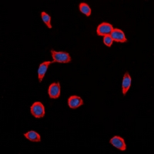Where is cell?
Instances as JSON below:
<instances>
[{"mask_svg":"<svg viewBox=\"0 0 154 154\" xmlns=\"http://www.w3.org/2000/svg\"><path fill=\"white\" fill-rule=\"evenodd\" d=\"M51 55L55 63H69L72 60L70 55L66 52H57L55 50H51Z\"/></svg>","mask_w":154,"mask_h":154,"instance_id":"obj_1","label":"cell"},{"mask_svg":"<svg viewBox=\"0 0 154 154\" xmlns=\"http://www.w3.org/2000/svg\"><path fill=\"white\" fill-rule=\"evenodd\" d=\"M32 115L35 118H42L45 116V108L41 102H35L30 108Z\"/></svg>","mask_w":154,"mask_h":154,"instance_id":"obj_2","label":"cell"},{"mask_svg":"<svg viewBox=\"0 0 154 154\" xmlns=\"http://www.w3.org/2000/svg\"><path fill=\"white\" fill-rule=\"evenodd\" d=\"M113 26L108 23H103L100 24L96 29V33L100 36L109 35L113 30Z\"/></svg>","mask_w":154,"mask_h":154,"instance_id":"obj_3","label":"cell"},{"mask_svg":"<svg viewBox=\"0 0 154 154\" xmlns=\"http://www.w3.org/2000/svg\"><path fill=\"white\" fill-rule=\"evenodd\" d=\"M60 93H61V87H60V82H53L49 86L48 93H49V98H59L60 96Z\"/></svg>","mask_w":154,"mask_h":154,"instance_id":"obj_4","label":"cell"},{"mask_svg":"<svg viewBox=\"0 0 154 154\" xmlns=\"http://www.w3.org/2000/svg\"><path fill=\"white\" fill-rule=\"evenodd\" d=\"M110 36L112 37V40L117 42H126L127 38L125 35L124 32L119 29H113L110 34Z\"/></svg>","mask_w":154,"mask_h":154,"instance_id":"obj_5","label":"cell"},{"mask_svg":"<svg viewBox=\"0 0 154 154\" xmlns=\"http://www.w3.org/2000/svg\"><path fill=\"white\" fill-rule=\"evenodd\" d=\"M109 143L113 146H115L116 148H117L118 149H119V150L125 151L126 149V145L125 143L124 140L122 137L115 136V137H113L109 140Z\"/></svg>","mask_w":154,"mask_h":154,"instance_id":"obj_6","label":"cell"},{"mask_svg":"<svg viewBox=\"0 0 154 154\" xmlns=\"http://www.w3.org/2000/svg\"><path fill=\"white\" fill-rule=\"evenodd\" d=\"M83 100L81 97L78 96H71L68 99V105L69 107L71 109H77L79 106L83 105Z\"/></svg>","mask_w":154,"mask_h":154,"instance_id":"obj_7","label":"cell"},{"mask_svg":"<svg viewBox=\"0 0 154 154\" xmlns=\"http://www.w3.org/2000/svg\"><path fill=\"white\" fill-rule=\"evenodd\" d=\"M54 61H47L44 62V63H41L39 66H38V81L39 82H41L43 79V77L45 76V74L46 73V71H47L48 68H49V65L52 64V63H54Z\"/></svg>","mask_w":154,"mask_h":154,"instance_id":"obj_8","label":"cell"},{"mask_svg":"<svg viewBox=\"0 0 154 154\" xmlns=\"http://www.w3.org/2000/svg\"><path fill=\"white\" fill-rule=\"evenodd\" d=\"M131 77H130L129 72H126V73L124 74L123 82H122V90H123V94L124 95V96L126 94V93H127L129 89H130V86H131Z\"/></svg>","mask_w":154,"mask_h":154,"instance_id":"obj_9","label":"cell"},{"mask_svg":"<svg viewBox=\"0 0 154 154\" xmlns=\"http://www.w3.org/2000/svg\"><path fill=\"white\" fill-rule=\"evenodd\" d=\"M24 137L27 139V140H30L32 142H40L41 141V137L40 135L36 133L35 131H29L24 134Z\"/></svg>","mask_w":154,"mask_h":154,"instance_id":"obj_10","label":"cell"},{"mask_svg":"<svg viewBox=\"0 0 154 154\" xmlns=\"http://www.w3.org/2000/svg\"><path fill=\"white\" fill-rule=\"evenodd\" d=\"M79 9L80 10V12L82 13H83L85 16H88V17L91 16V9H90V7H89L86 2H81L79 5Z\"/></svg>","mask_w":154,"mask_h":154,"instance_id":"obj_11","label":"cell"},{"mask_svg":"<svg viewBox=\"0 0 154 154\" xmlns=\"http://www.w3.org/2000/svg\"><path fill=\"white\" fill-rule=\"evenodd\" d=\"M41 17H42V21L46 25L49 29H52V25H51V17L48 13L46 12H42L41 13Z\"/></svg>","mask_w":154,"mask_h":154,"instance_id":"obj_12","label":"cell"},{"mask_svg":"<svg viewBox=\"0 0 154 154\" xmlns=\"http://www.w3.org/2000/svg\"><path fill=\"white\" fill-rule=\"evenodd\" d=\"M103 42L106 46H108V47H110L112 46V42H113V40H112V37L109 35H106V36H103Z\"/></svg>","mask_w":154,"mask_h":154,"instance_id":"obj_13","label":"cell"}]
</instances>
